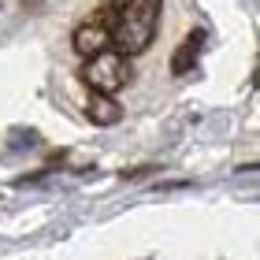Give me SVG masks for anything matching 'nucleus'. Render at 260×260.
I'll return each mask as SVG.
<instances>
[{"label": "nucleus", "mask_w": 260, "mask_h": 260, "mask_svg": "<svg viewBox=\"0 0 260 260\" xmlns=\"http://www.w3.org/2000/svg\"><path fill=\"white\" fill-rule=\"evenodd\" d=\"M160 11H164V0H130V4L115 15V26H112V49L134 60L152 45L156 38V26H160Z\"/></svg>", "instance_id": "1"}, {"label": "nucleus", "mask_w": 260, "mask_h": 260, "mask_svg": "<svg viewBox=\"0 0 260 260\" xmlns=\"http://www.w3.org/2000/svg\"><path fill=\"white\" fill-rule=\"evenodd\" d=\"M78 78L86 82L89 89H97V93H119L123 86H130L134 82V63L126 60V56H119L115 49H104L97 56H89L86 63H82L78 71Z\"/></svg>", "instance_id": "2"}, {"label": "nucleus", "mask_w": 260, "mask_h": 260, "mask_svg": "<svg viewBox=\"0 0 260 260\" xmlns=\"http://www.w3.org/2000/svg\"><path fill=\"white\" fill-rule=\"evenodd\" d=\"M115 15H119V11H112L108 4L97 8L86 22H78V26H75V34H71V49H75L82 60H89V56L112 49V26H115Z\"/></svg>", "instance_id": "3"}, {"label": "nucleus", "mask_w": 260, "mask_h": 260, "mask_svg": "<svg viewBox=\"0 0 260 260\" xmlns=\"http://www.w3.org/2000/svg\"><path fill=\"white\" fill-rule=\"evenodd\" d=\"M205 41H208V34L205 30H190L186 34V41H179V49L171 52V75L179 78V75H190V71L197 67V60H201V49H205Z\"/></svg>", "instance_id": "4"}, {"label": "nucleus", "mask_w": 260, "mask_h": 260, "mask_svg": "<svg viewBox=\"0 0 260 260\" xmlns=\"http://www.w3.org/2000/svg\"><path fill=\"white\" fill-rule=\"evenodd\" d=\"M86 115H89V123H97V126H112V123L123 119V104L115 101L112 93L89 89V97H86Z\"/></svg>", "instance_id": "5"}, {"label": "nucleus", "mask_w": 260, "mask_h": 260, "mask_svg": "<svg viewBox=\"0 0 260 260\" xmlns=\"http://www.w3.org/2000/svg\"><path fill=\"white\" fill-rule=\"evenodd\" d=\"M104 4H108V8H112V11H123V8H126V4H130V0H104Z\"/></svg>", "instance_id": "6"}]
</instances>
